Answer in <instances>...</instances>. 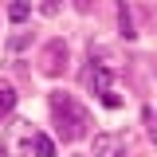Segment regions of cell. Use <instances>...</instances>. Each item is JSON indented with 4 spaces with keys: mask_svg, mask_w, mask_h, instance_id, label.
<instances>
[{
    "mask_svg": "<svg viewBox=\"0 0 157 157\" xmlns=\"http://www.w3.org/2000/svg\"><path fill=\"white\" fill-rule=\"evenodd\" d=\"M16 90H12V86H0V118H8L12 114V106H16Z\"/></svg>",
    "mask_w": 157,
    "mask_h": 157,
    "instance_id": "cell-9",
    "label": "cell"
},
{
    "mask_svg": "<svg viewBox=\"0 0 157 157\" xmlns=\"http://www.w3.org/2000/svg\"><path fill=\"white\" fill-rule=\"evenodd\" d=\"M118 32H122L126 39L137 36V32H134V16H130V4H126V0H118Z\"/></svg>",
    "mask_w": 157,
    "mask_h": 157,
    "instance_id": "cell-5",
    "label": "cell"
},
{
    "mask_svg": "<svg viewBox=\"0 0 157 157\" xmlns=\"http://www.w3.org/2000/svg\"><path fill=\"white\" fill-rule=\"evenodd\" d=\"M59 8H63V0H43V4H39L43 16H59Z\"/></svg>",
    "mask_w": 157,
    "mask_h": 157,
    "instance_id": "cell-11",
    "label": "cell"
},
{
    "mask_svg": "<svg viewBox=\"0 0 157 157\" xmlns=\"http://www.w3.org/2000/svg\"><path fill=\"white\" fill-rule=\"evenodd\" d=\"M110 78H114V71L102 67V63H94V59H90V67L82 71V82H86L90 94H106V90H110Z\"/></svg>",
    "mask_w": 157,
    "mask_h": 157,
    "instance_id": "cell-3",
    "label": "cell"
},
{
    "mask_svg": "<svg viewBox=\"0 0 157 157\" xmlns=\"http://www.w3.org/2000/svg\"><path fill=\"white\" fill-rule=\"evenodd\" d=\"M67 59H71L67 43H63V39H51V43L39 51V71H43L47 78H59L63 71H67Z\"/></svg>",
    "mask_w": 157,
    "mask_h": 157,
    "instance_id": "cell-2",
    "label": "cell"
},
{
    "mask_svg": "<svg viewBox=\"0 0 157 157\" xmlns=\"http://www.w3.org/2000/svg\"><path fill=\"white\" fill-rule=\"evenodd\" d=\"M0 157H4V145H0Z\"/></svg>",
    "mask_w": 157,
    "mask_h": 157,
    "instance_id": "cell-14",
    "label": "cell"
},
{
    "mask_svg": "<svg viewBox=\"0 0 157 157\" xmlns=\"http://www.w3.org/2000/svg\"><path fill=\"white\" fill-rule=\"evenodd\" d=\"M28 43H32V36H28V32H16V36L8 39V47H12V51H24Z\"/></svg>",
    "mask_w": 157,
    "mask_h": 157,
    "instance_id": "cell-10",
    "label": "cell"
},
{
    "mask_svg": "<svg viewBox=\"0 0 157 157\" xmlns=\"http://www.w3.org/2000/svg\"><path fill=\"white\" fill-rule=\"evenodd\" d=\"M32 149H36V157H55V141L47 134H36L32 130Z\"/></svg>",
    "mask_w": 157,
    "mask_h": 157,
    "instance_id": "cell-7",
    "label": "cell"
},
{
    "mask_svg": "<svg viewBox=\"0 0 157 157\" xmlns=\"http://www.w3.org/2000/svg\"><path fill=\"white\" fill-rule=\"evenodd\" d=\"M90 59H94V63H102V67H110V71L118 67L114 51H110V47H102V43H90Z\"/></svg>",
    "mask_w": 157,
    "mask_h": 157,
    "instance_id": "cell-8",
    "label": "cell"
},
{
    "mask_svg": "<svg viewBox=\"0 0 157 157\" xmlns=\"http://www.w3.org/2000/svg\"><path fill=\"white\" fill-rule=\"evenodd\" d=\"M102 98V102H106V106H122V94H114V86H110V90H106V94H98Z\"/></svg>",
    "mask_w": 157,
    "mask_h": 157,
    "instance_id": "cell-12",
    "label": "cell"
},
{
    "mask_svg": "<svg viewBox=\"0 0 157 157\" xmlns=\"http://www.w3.org/2000/svg\"><path fill=\"white\" fill-rule=\"evenodd\" d=\"M114 153H118V134H94L90 157H114Z\"/></svg>",
    "mask_w": 157,
    "mask_h": 157,
    "instance_id": "cell-4",
    "label": "cell"
},
{
    "mask_svg": "<svg viewBox=\"0 0 157 157\" xmlns=\"http://www.w3.org/2000/svg\"><path fill=\"white\" fill-rule=\"evenodd\" d=\"M51 102V114H55V130L63 141H82V137L90 134V114L78 106L75 98L67 94V90H51L47 94Z\"/></svg>",
    "mask_w": 157,
    "mask_h": 157,
    "instance_id": "cell-1",
    "label": "cell"
},
{
    "mask_svg": "<svg viewBox=\"0 0 157 157\" xmlns=\"http://www.w3.org/2000/svg\"><path fill=\"white\" fill-rule=\"evenodd\" d=\"M32 16V0H8V20L12 24H24Z\"/></svg>",
    "mask_w": 157,
    "mask_h": 157,
    "instance_id": "cell-6",
    "label": "cell"
},
{
    "mask_svg": "<svg viewBox=\"0 0 157 157\" xmlns=\"http://www.w3.org/2000/svg\"><path fill=\"white\" fill-rule=\"evenodd\" d=\"M94 4H98V0H75V8H78V12H94Z\"/></svg>",
    "mask_w": 157,
    "mask_h": 157,
    "instance_id": "cell-13",
    "label": "cell"
}]
</instances>
